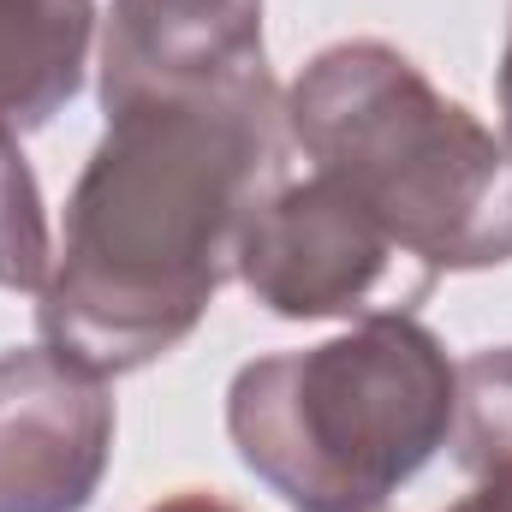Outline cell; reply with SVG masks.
Wrapping results in <instances>:
<instances>
[{
    "label": "cell",
    "instance_id": "cell-3",
    "mask_svg": "<svg viewBox=\"0 0 512 512\" xmlns=\"http://www.w3.org/2000/svg\"><path fill=\"white\" fill-rule=\"evenodd\" d=\"M459 364L417 316L245 364L227 387L239 459L298 512H370L411 483L453 429Z\"/></svg>",
    "mask_w": 512,
    "mask_h": 512
},
{
    "label": "cell",
    "instance_id": "cell-5",
    "mask_svg": "<svg viewBox=\"0 0 512 512\" xmlns=\"http://www.w3.org/2000/svg\"><path fill=\"white\" fill-rule=\"evenodd\" d=\"M114 459L108 376L54 346L0 352V512H84Z\"/></svg>",
    "mask_w": 512,
    "mask_h": 512
},
{
    "label": "cell",
    "instance_id": "cell-12",
    "mask_svg": "<svg viewBox=\"0 0 512 512\" xmlns=\"http://www.w3.org/2000/svg\"><path fill=\"white\" fill-rule=\"evenodd\" d=\"M370 512H387V507H370Z\"/></svg>",
    "mask_w": 512,
    "mask_h": 512
},
{
    "label": "cell",
    "instance_id": "cell-6",
    "mask_svg": "<svg viewBox=\"0 0 512 512\" xmlns=\"http://www.w3.org/2000/svg\"><path fill=\"white\" fill-rule=\"evenodd\" d=\"M262 66V0H114L102 36V108L179 96Z\"/></svg>",
    "mask_w": 512,
    "mask_h": 512
},
{
    "label": "cell",
    "instance_id": "cell-9",
    "mask_svg": "<svg viewBox=\"0 0 512 512\" xmlns=\"http://www.w3.org/2000/svg\"><path fill=\"white\" fill-rule=\"evenodd\" d=\"M447 512H512V471L477 477V489H471L465 501H453Z\"/></svg>",
    "mask_w": 512,
    "mask_h": 512
},
{
    "label": "cell",
    "instance_id": "cell-7",
    "mask_svg": "<svg viewBox=\"0 0 512 512\" xmlns=\"http://www.w3.org/2000/svg\"><path fill=\"white\" fill-rule=\"evenodd\" d=\"M96 42V0H0V137L48 126L78 90Z\"/></svg>",
    "mask_w": 512,
    "mask_h": 512
},
{
    "label": "cell",
    "instance_id": "cell-4",
    "mask_svg": "<svg viewBox=\"0 0 512 512\" xmlns=\"http://www.w3.org/2000/svg\"><path fill=\"white\" fill-rule=\"evenodd\" d=\"M239 280L286 322L411 316L435 292V268L393 245L382 221L334 179H286L239 245Z\"/></svg>",
    "mask_w": 512,
    "mask_h": 512
},
{
    "label": "cell",
    "instance_id": "cell-8",
    "mask_svg": "<svg viewBox=\"0 0 512 512\" xmlns=\"http://www.w3.org/2000/svg\"><path fill=\"white\" fill-rule=\"evenodd\" d=\"M453 453L471 477L512 471V346L471 352L459 364L453 399Z\"/></svg>",
    "mask_w": 512,
    "mask_h": 512
},
{
    "label": "cell",
    "instance_id": "cell-11",
    "mask_svg": "<svg viewBox=\"0 0 512 512\" xmlns=\"http://www.w3.org/2000/svg\"><path fill=\"white\" fill-rule=\"evenodd\" d=\"M495 96H501V120H507V137L512 143V30H507V48H501V72H495Z\"/></svg>",
    "mask_w": 512,
    "mask_h": 512
},
{
    "label": "cell",
    "instance_id": "cell-10",
    "mask_svg": "<svg viewBox=\"0 0 512 512\" xmlns=\"http://www.w3.org/2000/svg\"><path fill=\"white\" fill-rule=\"evenodd\" d=\"M149 512H239V507H233V501H221V495H209V489H185V495L155 501Z\"/></svg>",
    "mask_w": 512,
    "mask_h": 512
},
{
    "label": "cell",
    "instance_id": "cell-2",
    "mask_svg": "<svg viewBox=\"0 0 512 512\" xmlns=\"http://www.w3.org/2000/svg\"><path fill=\"white\" fill-rule=\"evenodd\" d=\"M286 131L393 245L441 268L512 262V143L387 42H334L286 90Z\"/></svg>",
    "mask_w": 512,
    "mask_h": 512
},
{
    "label": "cell",
    "instance_id": "cell-1",
    "mask_svg": "<svg viewBox=\"0 0 512 512\" xmlns=\"http://www.w3.org/2000/svg\"><path fill=\"white\" fill-rule=\"evenodd\" d=\"M286 149L268 60L108 114L36 292L42 340L96 376L167 358L239 274L256 209L286 185Z\"/></svg>",
    "mask_w": 512,
    "mask_h": 512
}]
</instances>
